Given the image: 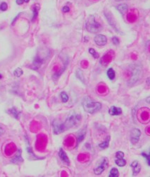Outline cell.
<instances>
[{
  "mask_svg": "<svg viewBox=\"0 0 150 177\" xmlns=\"http://www.w3.org/2000/svg\"><path fill=\"white\" fill-rule=\"evenodd\" d=\"M82 106L86 112L90 114H94L99 112L101 109V104L98 102L94 101L90 97H85L82 102Z\"/></svg>",
  "mask_w": 150,
  "mask_h": 177,
  "instance_id": "6da1fadb",
  "label": "cell"
},
{
  "mask_svg": "<svg viewBox=\"0 0 150 177\" xmlns=\"http://www.w3.org/2000/svg\"><path fill=\"white\" fill-rule=\"evenodd\" d=\"M86 29L88 32L92 33H97L101 31V24L96 21L95 16L91 15L88 17L86 22Z\"/></svg>",
  "mask_w": 150,
  "mask_h": 177,
  "instance_id": "7a4b0ae2",
  "label": "cell"
},
{
  "mask_svg": "<svg viewBox=\"0 0 150 177\" xmlns=\"http://www.w3.org/2000/svg\"><path fill=\"white\" fill-rule=\"evenodd\" d=\"M81 119L80 115L77 113H75V112H72L69 114V115L67 117V118L66 119L65 121L64 122V124L66 130H68L69 128L76 127V126L78 125Z\"/></svg>",
  "mask_w": 150,
  "mask_h": 177,
  "instance_id": "3957f363",
  "label": "cell"
},
{
  "mask_svg": "<svg viewBox=\"0 0 150 177\" xmlns=\"http://www.w3.org/2000/svg\"><path fill=\"white\" fill-rule=\"evenodd\" d=\"M143 74V69L142 66L139 64H134L131 66L130 68V78L129 83L130 85L135 83Z\"/></svg>",
  "mask_w": 150,
  "mask_h": 177,
  "instance_id": "277c9868",
  "label": "cell"
},
{
  "mask_svg": "<svg viewBox=\"0 0 150 177\" xmlns=\"http://www.w3.org/2000/svg\"><path fill=\"white\" fill-rule=\"evenodd\" d=\"M109 166V161H108L107 157H102L100 159L98 162L97 163L96 166L94 168V173L95 175H101L104 172V170L107 169Z\"/></svg>",
  "mask_w": 150,
  "mask_h": 177,
  "instance_id": "5b68a950",
  "label": "cell"
},
{
  "mask_svg": "<svg viewBox=\"0 0 150 177\" xmlns=\"http://www.w3.org/2000/svg\"><path fill=\"white\" fill-rule=\"evenodd\" d=\"M53 130H54V133L55 134H60L61 133L64 132L66 130L65 126L64 123L59 121L58 120H54L52 123Z\"/></svg>",
  "mask_w": 150,
  "mask_h": 177,
  "instance_id": "8992f818",
  "label": "cell"
},
{
  "mask_svg": "<svg viewBox=\"0 0 150 177\" xmlns=\"http://www.w3.org/2000/svg\"><path fill=\"white\" fill-rule=\"evenodd\" d=\"M141 131L138 128H133L130 132V141L132 144L137 143L140 140Z\"/></svg>",
  "mask_w": 150,
  "mask_h": 177,
  "instance_id": "52a82bcc",
  "label": "cell"
},
{
  "mask_svg": "<svg viewBox=\"0 0 150 177\" xmlns=\"http://www.w3.org/2000/svg\"><path fill=\"white\" fill-rule=\"evenodd\" d=\"M95 43L97 44L99 46H104L107 43V38L105 35H97L95 37Z\"/></svg>",
  "mask_w": 150,
  "mask_h": 177,
  "instance_id": "ba28073f",
  "label": "cell"
},
{
  "mask_svg": "<svg viewBox=\"0 0 150 177\" xmlns=\"http://www.w3.org/2000/svg\"><path fill=\"white\" fill-rule=\"evenodd\" d=\"M104 15H105L106 18H107V19L108 22H109V23L111 25V26H112V27L114 28V29L116 31H117L118 33H120L119 30H118V28H117L116 26V21H114V20L113 17L111 16V15L110 14H109V12H104Z\"/></svg>",
  "mask_w": 150,
  "mask_h": 177,
  "instance_id": "9c48e42d",
  "label": "cell"
},
{
  "mask_svg": "<svg viewBox=\"0 0 150 177\" xmlns=\"http://www.w3.org/2000/svg\"><path fill=\"white\" fill-rule=\"evenodd\" d=\"M130 167L132 168V172H133V176H136L138 173H140L141 170V165L137 161H134L130 164Z\"/></svg>",
  "mask_w": 150,
  "mask_h": 177,
  "instance_id": "30bf717a",
  "label": "cell"
},
{
  "mask_svg": "<svg viewBox=\"0 0 150 177\" xmlns=\"http://www.w3.org/2000/svg\"><path fill=\"white\" fill-rule=\"evenodd\" d=\"M59 157H60V159L63 161V162H64L65 164H66L67 165H69L70 164V160L68 159V156L66 154L64 150L62 148H60L59 151Z\"/></svg>",
  "mask_w": 150,
  "mask_h": 177,
  "instance_id": "8fae6325",
  "label": "cell"
},
{
  "mask_svg": "<svg viewBox=\"0 0 150 177\" xmlns=\"http://www.w3.org/2000/svg\"><path fill=\"white\" fill-rule=\"evenodd\" d=\"M109 113L111 116H118L122 114V109L118 106H111L109 108Z\"/></svg>",
  "mask_w": 150,
  "mask_h": 177,
  "instance_id": "7c38bea8",
  "label": "cell"
},
{
  "mask_svg": "<svg viewBox=\"0 0 150 177\" xmlns=\"http://www.w3.org/2000/svg\"><path fill=\"white\" fill-rule=\"evenodd\" d=\"M43 63V59H42L40 57H36L34 59L33 62H32V69L37 70L41 66V65Z\"/></svg>",
  "mask_w": 150,
  "mask_h": 177,
  "instance_id": "4fadbf2b",
  "label": "cell"
},
{
  "mask_svg": "<svg viewBox=\"0 0 150 177\" xmlns=\"http://www.w3.org/2000/svg\"><path fill=\"white\" fill-rule=\"evenodd\" d=\"M86 135V129L85 128H83V129H80V131L78 132L77 134V140H78V143H80L82 141L84 138L85 137Z\"/></svg>",
  "mask_w": 150,
  "mask_h": 177,
  "instance_id": "5bb4252c",
  "label": "cell"
},
{
  "mask_svg": "<svg viewBox=\"0 0 150 177\" xmlns=\"http://www.w3.org/2000/svg\"><path fill=\"white\" fill-rule=\"evenodd\" d=\"M110 139H111L110 136H108L107 137V138L105 139V140H104V141H103L101 144H99V145H98V146H99V148H100L101 149H106V148H107L108 147H109Z\"/></svg>",
  "mask_w": 150,
  "mask_h": 177,
  "instance_id": "9a60e30c",
  "label": "cell"
},
{
  "mask_svg": "<svg viewBox=\"0 0 150 177\" xmlns=\"http://www.w3.org/2000/svg\"><path fill=\"white\" fill-rule=\"evenodd\" d=\"M128 5L126 4H121L117 7V9L118 10V12L122 14L126 13V11L128 10Z\"/></svg>",
  "mask_w": 150,
  "mask_h": 177,
  "instance_id": "2e32d148",
  "label": "cell"
},
{
  "mask_svg": "<svg viewBox=\"0 0 150 177\" xmlns=\"http://www.w3.org/2000/svg\"><path fill=\"white\" fill-rule=\"evenodd\" d=\"M39 9H40V7H39L38 4H36V5L34 6L33 9H32V14H33V15H32V21H35L36 19V18L37 17V16H38V12H39Z\"/></svg>",
  "mask_w": 150,
  "mask_h": 177,
  "instance_id": "e0dca14e",
  "label": "cell"
},
{
  "mask_svg": "<svg viewBox=\"0 0 150 177\" xmlns=\"http://www.w3.org/2000/svg\"><path fill=\"white\" fill-rule=\"evenodd\" d=\"M23 159H22L21 157V150H18V153H17V155H16V157L14 158L13 159H12L11 162L14 163H18V162H23Z\"/></svg>",
  "mask_w": 150,
  "mask_h": 177,
  "instance_id": "ac0fdd59",
  "label": "cell"
},
{
  "mask_svg": "<svg viewBox=\"0 0 150 177\" xmlns=\"http://www.w3.org/2000/svg\"><path fill=\"white\" fill-rule=\"evenodd\" d=\"M107 76L110 80H114L116 77V73L113 68H109L107 71Z\"/></svg>",
  "mask_w": 150,
  "mask_h": 177,
  "instance_id": "d6986e66",
  "label": "cell"
},
{
  "mask_svg": "<svg viewBox=\"0 0 150 177\" xmlns=\"http://www.w3.org/2000/svg\"><path fill=\"white\" fill-rule=\"evenodd\" d=\"M9 112H10V114H11L16 119H17L19 118V116L20 114H21V112H18V111L16 109V108L15 107H13L11 108V109H9Z\"/></svg>",
  "mask_w": 150,
  "mask_h": 177,
  "instance_id": "ffe728a7",
  "label": "cell"
},
{
  "mask_svg": "<svg viewBox=\"0 0 150 177\" xmlns=\"http://www.w3.org/2000/svg\"><path fill=\"white\" fill-rule=\"evenodd\" d=\"M119 176V172H118V170L116 168H112L110 171V173H109V177H117Z\"/></svg>",
  "mask_w": 150,
  "mask_h": 177,
  "instance_id": "44dd1931",
  "label": "cell"
},
{
  "mask_svg": "<svg viewBox=\"0 0 150 177\" xmlns=\"http://www.w3.org/2000/svg\"><path fill=\"white\" fill-rule=\"evenodd\" d=\"M115 163L118 166V167H124L125 165L126 164V161L123 158H121V159H117L115 161Z\"/></svg>",
  "mask_w": 150,
  "mask_h": 177,
  "instance_id": "7402d4cb",
  "label": "cell"
},
{
  "mask_svg": "<svg viewBox=\"0 0 150 177\" xmlns=\"http://www.w3.org/2000/svg\"><path fill=\"white\" fill-rule=\"evenodd\" d=\"M76 76H77V78L80 80L82 82H84V81H85V80H84L83 74H82V72L80 69L77 70V71H76Z\"/></svg>",
  "mask_w": 150,
  "mask_h": 177,
  "instance_id": "603a6c76",
  "label": "cell"
},
{
  "mask_svg": "<svg viewBox=\"0 0 150 177\" xmlns=\"http://www.w3.org/2000/svg\"><path fill=\"white\" fill-rule=\"evenodd\" d=\"M23 71L21 68H17L14 71V75L16 77H20V76H21L22 75H23Z\"/></svg>",
  "mask_w": 150,
  "mask_h": 177,
  "instance_id": "cb8c5ba5",
  "label": "cell"
},
{
  "mask_svg": "<svg viewBox=\"0 0 150 177\" xmlns=\"http://www.w3.org/2000/svg\"><path fill=\"white\" fill-rule=\"evenodd\" d=\"M61 98L62 102H68V100L69 98H68V95H67L66 93L65 92H61Z\"/></svg>",
  "mask_w": 150,
  "mask_h": 177,
  "instance_id": "d4e9b609",
  "label": "cell"
},
{
  "mask_svg": "<svg viewBox=\"0 0 150 177\" xmlns=\"http://www.w3.org/2000/svg\"><path fill=\"white\" fill-rule=\"evenodd\" d=\"M89 52H90L94 57L96 58V59L99 58V54H98L95 50L93 49V48H90V49H89Z\"/></svg>",
  "mask_w": 150,
  "mask_h": 177,
  "instance_id": "484cf974",
  "label": "cell"
},
{
  "mask_svg": "<svg viewBox=\"0 0 150 177\" xmlns=\"http://www.w3.org/2000/svg\"><path fill=\"white\" fill-rule=\"evenodd\" d=\"M8 9V5L6 2H2L0 4V10L2 11V12H5L7 11Z\"/></svg>",
  "mask_w": 150,
  "mask_h": 177,
  "instance_id": "4316f807",
  "label": "cell"
},
{
  "mask_svg": "<svg viewBox=\"0 0 150 177\" xmlns=\"http://www.w3.org/2000/svg\"><path fill=\"white\" fill-rule=\"evenodd\" d=\"M116 157L117 159H121V158L124 157V153L122 151H118L116 153Z\"/></svg>",
  "mask_w": 150,
  "mask_h": 177,
  "instance_id": "83f0119b",
  "label": "cell"
},
{
  "mask_svg": "<svg viewBox=\"0 0 150 177\" xmlns=\"http://www.w3.org/2000/svg\"><path fill=\"white\" fill-rule=\"evenodd\" d=\"M142 155H143L144 157L145 158V159H147V164L148 165H150V155L149 154H146V153H142Z\"/></svg>",
  "mask_w": 150,
  "mask_h": 177,
  "instance_id": "f1b7e54d",
  "label": "cell"
},
{
  "mask_svg": "<svg viewBox=\"0 0 150 177\" xmlns=\"http://www.w3.org/2000/svg\"><path fill=\"white\" fill-rule=\"evenodd\" d=\"M112 41H113V43L115 45H118L120 43L119 40H118V37H114L113 39H112Z\"/></svg>",
  "mask_w": 150,
  "mask_h": 177,
  "instance_id": "f546056e",
  "label": "cell"
},
{
  "mask_svg": "<svg viewBox=\"0 0 150 177\" xmlns=\"http://www.w3.org/2000/svg\"><path fill=\"white\" fill-rule=\"evenodd\" d=\"M62 12H64V13H67V12H70V8L68 7V6H64V7H63V9H62Z\"/></svg>",
  "mask_w": 150,
  "mask_h": 177,
  "instance_id": "4dcf8cb0",
  "label": "cell"
},
{
  "mask_svg": "<svg viewBox=\"0 0 150 177\" xmlns=\"http://www.w3.org/2000/svg\"><path fill=\"white\" fill-rule=\"evenodd\" d=\"M16 4H18V5H21V4H23V2H24V1L23 0H16Z\"/></svg>",
  "mask_w": 150,
  "mask_h": 177,
  "instance_id": "1f68e13d",
  "label": "cell"
},
{
  "mask_svg": "<svg viewBox=\"0 0 150 177\" xmlns=\"http://www.w3.org/2000/svg\"><path fill=\"white\" fill-rule=\"evenodd\" d=\"M4 129H3V128H1V126H0V136H2V135L4 134Z\"/></svg>",
  "mask_w": 150,
  "mask_h": 177,
  "instance_id": "d6a6232c",
  "label": "cell"
},
{
  "mask_svg": "<svg viewBox=\"0 0 150 177\" xmlns=\"http://www.w3.org/2000/svg\"><path fill=\"white\" fill-rule=\"evenodd\" d=\"M149 97H148L147 98V103H149Z\"/></svg>",
  "mask_w": 150,
  "mask_h": 177,
  "instance_id": "836d02e7",
  "label": "cell"
},
{
  "mask_svg": "<svg viewBox=\"0 0 150 177\" xmlns=\"http://www.w3.org/2000/svg\"><path fill=\"white\" fill-rule=\"evenodd\" d=\"M23 1H24V2L28 3V2H29V1H30V0H23Z\"/></svg>",
  "mask_w": 150,
  "mask_h": 177,
  "instance_id": "e575fe53",
  "label": "cell"
},
{
  "mask_svg": "<svg viewBox=\"0 0 150 177\" xmlns=\"http://www.w3.org/2000/svg\"><path fill=\"white\" fill-rule=\"evenodd\" d=\"M1 78H2V76H1V74H0V79H1Z\"/></svg>",
  "mask_w": 150,
  "mask_h": 177,
  "instance_id": "d590c367",
  "label": "cell"
},
{
  "mask_svg": "<svg viewBox=\"0 0 150 177\" xmlns=\"http://www.w3.org/2000/svg\"><path fill=\"white\" fill-rule=\"evenodd\" d=\"M116 1H121V0H116Z\"/></svg>",
  "mask_w": 150,
  "mask_h": 177,
  "instance_id": "8d00e7d4",
  "label": "cell"
}]
</instances>
